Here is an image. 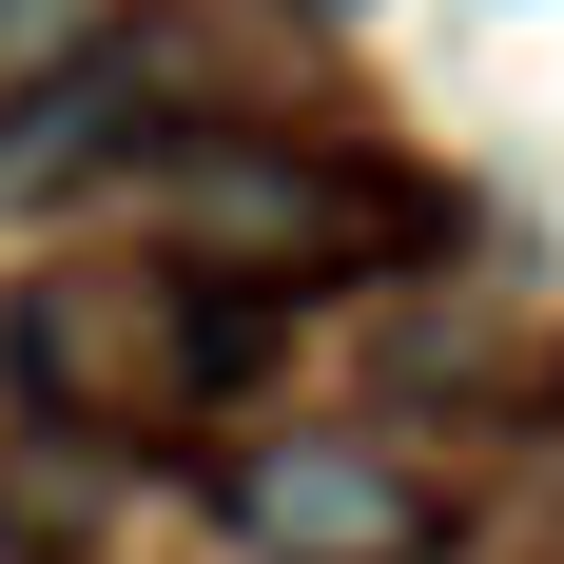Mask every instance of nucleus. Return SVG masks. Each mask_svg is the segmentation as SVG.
<instances>
[{
	"instance_id": "obj_2",
	"label": "nucleus",
	"mask_w": 564,
	"mask_h": 564,
	"mask_svg": "<svg viewBox=\"0 0 564 564\" xmlns=\"http://www.w3.org/2000/svg\"><path fill=\"white\" fill-rule=\"evenodd\" d=\"M234 525H253L273 564H409L429 545V487H409L370 429H292V448L234 467Z\"/></svg>"
},
{
	"instance_id": "obj_1",
	"label": "nucleus",
	"mask_w": 564,
	"mask_h": 564,
	"mask_svg": "<svg viewBox=\"0 0 564 564\" xmlns=\"http://www.w3.org/2000/svg\"><path fill=\"white\" fill-rule=\"evenodd\" d=\"M175 98H195V40H175V20H98V40L58 58V78H20V117H0V215H40V195H78V175H117Z\"/></svg>"
},
{
	"instance_id": "obj_3",
	"label": "nucleus",
	"mask_w": 564,
	"mask_h": 564,
	"mask_svg": "<svg viewBox=\"0 0 564 564\" xmlns=\"http://www.w3.org/2000/svg\"><path fill=\"white\" fill-rule=\"evenodd\" d=\"M175 234H195L234 292H253V273H332L350 234H370V195H350V175H312V156L215 137V156H175Z\"/></svg>"
}]
</instances>
